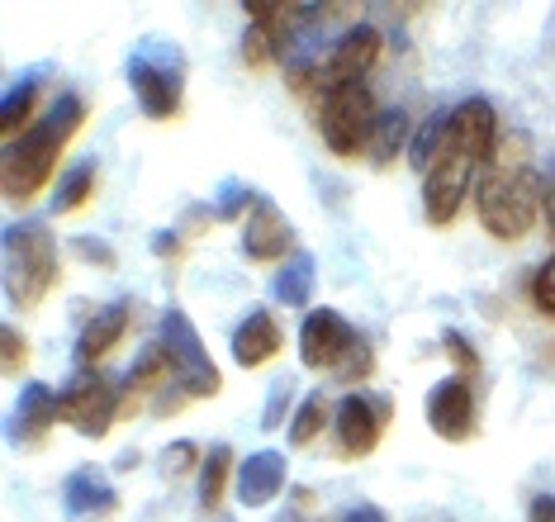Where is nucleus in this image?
Returning <instances> with one entry per match:
<instances>
[{"instance_id":"b1692460","label":"nucleus","mask_w":555,"mask_h":522,"mask_svg":"<svg viewBox=\"0 0 555 522\" xmlns=\"http://www.w3.org/2000/svg\"><path fill=\"white\" fill-rule=\"evenodd\" d=\"M95 176H100V162L95 157H77L67 171H62V181L53 190V214H77L86 200L95 195Z\"/></svg>"},{"instance_id":"20e7f679","label":"nucleus","mask_w":555,"mask_h":522,"mask_svg":"<svg viewBox=\"0 0 555 522\" xmlns=\"http://www.w3.org/2000/svg\"><path fill=\"white\" fill-rule=\"evenodd\" d=\"M129 72V86H133V100L147 119L167 124L181 114V100H185V53L171 43V38H138V48L124 62Z\"/></svg>"},{"instance_id":"dca6fc26","label":"nucleus","mask_w":555,"mask_h":522,"mask_svg":"<svg viewBox=\"0 0 555 522\" xmlns=\"http://www.w3.org/2000/svg\"><path fill=\"white\" fill-rule=\"evenodd\" d=\"M289 485V466L281 451H251L233 475V494L243 508H267L281 499V489Z\"/></svg>"},{"instance_id":"a878e982","label":"nucleus","mask_w":555,"mask_h":522,"mask_svg":"<svg viewBox=\"0 0 555 522\" xmlns=\"http://www.w3.org/2000/svg\"><path fill=\"white\" fill-rule=\"evenodd\" d=\"M199 466H205V456H199L195 442H171V447H162V456H157L162 480H171V485H176V480H185Z\"/></svg>"},{"instance_id":"4c0bfd02","label":"nucleus","mask_w":555,"mask_h":522,"mask_svg":"<svg viewBox=\"0 0 555 522\" xmlns=\"http://www.w3.org/2000/svg\"><path fill=\"white\" fill-rule=\"evenodd\" d=\"M275 522H299V513H285V518H275Z\"/></svg>"},{"instance_id":"39448f33","label":"nucleus","mask_w":555,"mask_h":522,"mask_svg":"<svg viewBox=\"0 0 555 522\" xmlns=\"http://www.w3.org/2000/svg\"><path fill=\"white\" fill-rule=\"evenodd\" d=\"M375 124H380V110H375V96L365 81L327 86L319 96V133L333 157H361L371 148Z\"/></svg>"},{"instance_id":"1a4fd4ad","label":"nucleus","mask_w":555,"mask_h":522,"mask_svg":"<svg viewBox=\"0 0 555 522\" xmlns=\"http://www.w3.org/2000/svg\"><path fill=\"white\" fill-rule=\"evenodd\" d=\"M389 428V399H371V394H343L333 409V442H337V456L343 461H361L380 447Z\"/></svg>"},{"instance_id":"0eeeda50","label":"nucleus","mask_w":555,"mask_h":522,"mask_svg":"<svg viewBox=\"0 0 555 522\" xmlns=\"http://www.w3.org/2000/svg\"><path fill=\"white\" fill-rule=\"evenodd\" d=\"M157 347L171 356V375H176V390L185 399H214L223 390V371L214 366V356L199 338V328L191 323L185 309H167L162 314V328H157Z\"/></svg>"},{"instance_id":"6ab92c4d","label":"nucleus","mask_w":555,"mask_h":522,"mask_svg":"<svg viewBox=\"0 0 555 522\" xmlns=\"http://www.w3.org/2000/svg\"><path fill=\"white\" fill-rule=\"evenodd\" d=\"M124 333H129V304H109V309H100L91 323L81 328V338H77V361H81V371H91V366L105 361V356L124 342Z\"/></svg>"},{"instance_id":"bb28decb","label":"nucleus","mask_w":555,"mask_h":522,"mask_svg":"<svg viewBox=\"0 0 555 522\" xmlns=\"http://www.w3.org/2000/svg\"><path fill=\"white\" fill-rule=\"evenodd\" d=\"M365 375H375V347L365 338H357V342H351V352L337 361V380L357 385V380H365Z\"/></svg>"},{"instance_id":"2eb2a0df","label":"nucleus","mask_w":555,"mask_h":522,"mask_svg":"<svg viewBox=\"0 0 555 522\" xmlns=\"http://www.w3.org/2000/svg\"><path fill=\"white\" fill-rule=\"evenodd\" d=\"M62 508L77 522H100L119 508V489L109 485V475L100 466H81L62 480Z\"/></svg>"},{"instance_id":"f03ea898","label":"nucleus","mask_w":555,"mask_h":522,"mask_svg":"<svg viewBox=\"0 0 555 522\" xmlns=\"http://www.w3.org/2000/svg\"><path fill=\"white\" fill-rule=\"evenodd\" d=\"M81 124H86V100L81 96H62L39 114V124H34L29 133L15 138V143H5V162H0L5 200L29 205V200L53 181V171L62 162V148L81 133Z\"/></svg>"},{"instance_id":"c9c22d12","label":"nucleus","mask_w":555,"mask_h":522,"mask_svg":"<svg viewBox=\"0 0 555 522\" xmlns=\"http://www.w3.org/2000/svg\"><path fill=\"white\" fill-rule=\"evenodd\" d=\"M153 247H157V252H162V257H167V262H171V257H176V252H181V238H176V233H157V238H153Z\"/></svg>"},{"instance_id":"7ed1b4c3","label":"nucleus","mask_w":555,"mask_h":522,"mask_svg":"<svg viewBox=\"0 0 555 522\" xmlns=\"http://www.w3.org/2000/svg\"><path fill=\"white\" fill-rule=\"evenodd\" d=\"M0 243H5V300H10V309H39L43 295L62 276L53 228L39 224V219H24V224H10Z\"/></svg>"},{"instance_id":"412c9836","label":"nucleus","mask_w":555,"mask_h":522,"mask_svg":"<svg viewBox=\"0 0 555 522\" xmlns=\"http://www.w3.org/2000/svg\"><path fill=\"white\" fill-rule=\"evenodd\" d=\"M409 143H413L409 114L403 110H380V124H375L371 148H365V162H371L375 171H385V167H395L399 162V152H409Z\"/></svg>"},{"instance_id":"9d476101","label":"nucleus","mask_w":555,"mask_h":522,"mask_svg":"<svg viewBox=\"0 0 555 522\" xmlns=\"http://www.w3.org/2000/svg\"><path fill=\"white\" fill-rule=\"evenodd\" d=\"M423 409H427V428H433L441 442H470L479 432V404H475V390L465 375L437 380V385L427 390Z\"/></svg>"},{"instance_id":"ddd939ff","label":"nucleus","mask_w":555,"mask_h":522,"mask_svg":"<svg viewBox=\"0 0 555 522\" xmlns=\"http://www.w3.org/2000/svg\"><path fill=\"white\" fill-rule=\"evenodd\" d=\"M243 257L267 266V262H289L295 257V228H289L285 209L271 195H257V205L247 209L243 228Z\"/></svg>"},{"instance_id":"72a5a7b5","label":"nucleus","mask_w":555,"mask_h":522,"mask_svg":"<svg viewBox=\"0 0 555 522\" xmlns=\"http://www.w3.org/2000/svg\"><path fill=\"white\" fill-rule=\"evenodd\" d=\"M333 522H389V518H385V508H375V504H357V508H347V513L333 518Z\"/></svg>"},{"instance_id":"2f4dec72","label":"nucleus","mask_w":555,"mask_h":522,"mask_svg":"<svg viewBox=\"0 0 555 522\" xmlns=\"http://www.w3.org/2000/svg\"><path fill=\"white\" fill-rule=\"evenodd\" d=\"M441 347H447V356H451V366H456V371H461L465 380H470V375L479 371V352L470 347V338H465V333H456V328H451V333H447V338H441Z\"/></svg>"},{"instance_id":"4468645a","label":"nucleus","mask_w":555,"mask_h":522,"mask_svg":"<svg viewBox=\"0 0 555 522\" xmlns=\"http://www.w3.org/2000/svg\"><path fill=\"white\" fill-rule=\"evenodd\" d=\"M62 423V399L48 385H24L20 390V399H15V409H10V442L15 447H43V437H48V428Z\"/></svg>"},{"instance_id":"aec40b11","label":"nucleus","mask_w":555,"mask_h":522,"mask_svg":"<svg viewBox=\"0 0 555 522\" xmlns=\"http://www.w3.org/2000/svg\"><path fill=\"white\" fill-rule=\"evenodd\" d=\"M39 100H43V72H24L5 91V100H0V133H5V143H15V138H24L39 124L34 119Z\"/></svg>"},{"instance_id":"6e6552de","label":"nucleus","mask_w":555,"mask_h":522,"mask_svg":"<svg viewBox=\"0 0 555 522\" xmlns=\"http://www.w3.org/2000/svg\"><path fill=\"white\" fill-rule=\"evenodd\" d=\"M119 418H124L119 385H109L100 371H81L62 394V423H72L81 437H109V428Z\"/></svg>"},{"instance_id":"5701e85b","label":"nucleus","mask_w":555,"mask_h":522,"mask_svg":"<svg viewBox=\"0 0 555 522\" xmlns=\"http://www.w3.org/2000/svg\"><path fill=\"white\" fill-rule=\"evenodd\" d=\"M233 447L219 442V447L205 451V466H199V513H219L223 508V494L233 489Z\"/></svg>"},{"instance_id":"a211bd4d","label":"nucleus","mask_w":555,"mask_h":522,"mask_svg":"<svg viewBox=\"0 0 555 522\" xmlns=\"http://www.w3.org/2000/svg\"><path fill=\"white\" fill-rule=\"evenodd\" d=\"M451 129H456L461 143L489 167V157H494V148H499V138H503L499 133V110L489 105L485 96H470V100H461V105L451 110Z\"/></svg>"},{"instance_id":"9b49d317","label":"nucleus","mask_w":555,"mask_h":522,"mask_svg":"<svg viewBox=\"0 0 555 522\" xmlns=\"http://www.w3.org/2000/svg\"><path fill=\"white\" fill-rule=\"evenodd\" d=\"M357 338L361 333L337 309H309V318L299 323V361H305V371H337V361L351 352Z\"/></svg>"},{"instance_id":"423d86ee","label":"nucleus","mask_w":555,"mask_h":522,"mask_svg":"<svg viewBox=\"0 0 555 522\" xmlns=\"http://www.w3.org/2000/svg\"><path fill=\"white\" fill-rule=\"evenodd\" d=\"M479 167H485V162H479L475 152L461 143L456 129H451V119H447V133H441V148H437L433 167L423 171V209H427V224L447 228L451 219H456L461 205H465V195H470V186H479L475 181Z\"/></svg>"},{"instance_id":"e433bc0d","label":"nucleus","mask_w":555,"mask_h":522,"mask_svg":"<svg viewBox=\"0 0 555 522\" xmlns=\"http://www.w3.org/2000/svg\"><path fill=\"white\" fill-rule=\"evenodd\" d=\"M541 214H546V228L555 233V181H551V190H546V209H541Z\"/></svg>"},{"instance_id":"393cba45","label":"nucleus","mask_w":555,"mask_h":522,"mask_svg":"<svg viewBox=\"0 0 555 522\" xmlns=\"http://www.w3.org/2000/svg\"><path fill=\"white\" fill-rule=\"evenodd\" d=\"M323 423H333L327 394L323 390H309L305 399L295 404V413H289V442H295V447H309V442L323 432Z\"/></svg>"},{"instance_id":"c756f323","label":"nucleus","mask_w":555,"mask_h":522,"mask_svg":"<svg viewBox=\"0 0 555 522\" xmlns=\"http://www.w3.org/2000/svg\"><path fill=\"white\" fill-rule=\"evenodd\" d=\"M289 399H295V385H289V380H275L267 409H261V428H267V432L281 428V423H285V413H295V404H289Z\"/></svg>"},{"instance_id":"4be33fe9","label":"nucleus","mask_w":555,"mask_h":522,"mask_svg":"<svg viewBox=\"0 0 555 522\" xmlns=\"http://www.w3.org/2000/svg\"><path fill=\"white\" fill-rule=\"evenodd\" d=\"M313 285H319V262L309 252H295L289 262H281V271L271 276V295L285 309H299V304L313 300Z\"/></svg>"},{"instance_id":"f3484780","label":"nucleus","mask_w":555,"mask_h":522,"mask_svg":"<svg viewBox=\"0 0 555 522\" xmlns=\"http://www.w3.org/2000/svg\"><path fill=\"white\" fill-rule=\"evenodd\" d=\"M281 347H285V333H281V323H275L271 309H251L243 323H237V333H233V361L247 366V371L275 361Z\"/></svg>"},{"instance_id":"f257e3e1","label":"nucleus","mask_w":555,"mask_h":522,"mask_svg":"<svg viewBox=\"0 0 555 522\" xmlns=\"http://www.w3.org/2000/svg\"><path fill=\"white\" fill-rule=\"evenodd\" d=\"M475 205H479L485 233L499 238V243H522L537 228L541 209H546V190H541L532 171V138L527 133L499 138L489 171L475 186Z\"/></svg>"},{"instance_id":"473e14b6","label":"nucleus","mask_w":555,"mask_h":522,"mask_svg":"<svg viewBox=\"0 0 555 522\" xmlns=\"http://www.w3.org/2000/svg\"><path fill=\"white\" fill-rule=\"evenodd\" d=\"M251 205H257V195H251L247 186H237V181H233V186L219 195V205H214V214H219V219H237V214L251 209Z\"/></svg>"},{"instance_id":"f704fd0d","label":"nucleus","mask_w":555,"mask_h":522,"mask_svg":"<svg viewBox=\"0 0 555 522\" xmlns=\"http://www.w3.org/2000/svg\"><path fill=\"white\" fill-rule=\"evenodd\" d=\"M527 522H555V494H537L527 508Z\"/></svg>"},{"instance_id":"f8f14e48","label":"nucleus","mask_w":555,"mask_h":522,"mask_svg":"<svg viewBox=\"0 0 555 522\" xmlns=\"http://www.w3.org/2000/svg\"><path fill=\"white\" fill-rule=\"evenodd\" d=\"M385 58V34L375 24H351V29L337 38V48L327 53L323 62V91L327 86H351V81H365Z\"/></svg>"},{"instance_id":"c85d7f7f","label":"nucleus","mask_w":555,"mask_h":522,"mask_svg":"<svg viewBox=\"0 0 555 522\" xmlns=\"http://www.w3.org/2000/svg\"><path fill=\"white\" fill-rule=\"evenodd\" d=\"M0 366H5V375H20L24 371V361H29V342H24V333L15 323H5L0 328Z\"/></svg>"},{"instance_id":"cd10ccee","label":"nucleus","mask_w":555,"mask_h":522,"mask_svg":"<svg viewBox=\"0 0 555 522\" xmlns=\"http://www.w3.org/2000/svg\"><path fill=\"white\" fill-rule=\"evenodd\" d=\"M72 257H81L86 266H100V271H115V266H119V252L109 247L105 238H91V233L72 238Z\"/></svg>"},{"instance_id":"7c9ffc66","label":"nucleus","mask_w":555,"mask_h":522,"mask_svg":"<svg viewBox=\"0 0 555 522\" xmlns=\"http://www.w3.org/2000/svg\"><path fill=\"white\" fill-rule=\"evenodd\" d=\"M532 304L546 318H555V252L537 266V276H532Z\"/></svg>"}]
</instances>
